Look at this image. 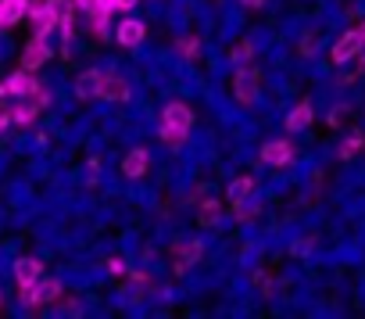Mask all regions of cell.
Wrapping results in <instances>:
<instances>
[{"mask_svg": "<svg viewBox=\"0 0 365 319\" xmlns=\"http://www.w3.org/2000/svg\"><path fill=\"white\" fill-rule=\"evenodd\" d=\"M258 212H262L258 205H247V201H237V219H240V223H255V219H258Z\"/></svg>", "mask_w": 365, "mask_h": 319, "instance_id": "obj_23", "label": "cell"}, {"mask_svg": "<svg viewBox=\"0 0 365 319\" xmlns=\"http://www.w3.org/2000/svg\"><path fill=\"white\" fill-rule=\"evenodd\" d=\"M358 29H361V36H365V19H361V26H358Z\"/></svg>", "mask_w": 365, "mask_h": 319, "instance_id": "obj_31", "label": "cell"}, {"mask_svg": "<svg viewBox=\"0 0 365 319\" xmlns=\"http://www.w3.org/2000/svg\"><path fill=\"white\" fill-rule=\"evenodd\" d=\"M29 101H33V104H36V108H40V111H43V108H47V104H51V90H47V86H43V83H40V86H36V90H33V93H29Z\"/></svg>", "mask_w": 365, "mask_h": 319, "instance_id": "obj_25", "label": "cell"}, {"mask_svg": "<svg viewBox=\"0 0 365 319\" xmlns=\"http://www.w3.org/2000/svg\"><path fill=\"white\" fill-rule=\"evenodd\" d=\"M143 36H147V26H143L140 19H122V22H118V29H115L118 47H140V44H143Z\"/></svg>", "mask_w": 365, "mask_h": 319, "instance_id": "obj_9", "label": "cell"}, {"mask_svg": "<svg viewBox=\"0 0 365 319\" xmlns=\"http://www.w3.org/2000/svg\"><path fill=\"white\" fill-rule=\"evenodd\" d=\"M108 15H111V8H101V11H90V33L93 36H108Z\"/></svg>", "mask_w": 365, "mask_h": 319, "instance_id": "obj_19", "label": "cell"}, {"mask_svg": "<svg viewBox=\"0 0 365 319\" xmlns=\"http://www.w3.org/2000/svg\"><path fill=\"white\" fill-rule=\"evenodd\" d=\"M43 276V262L40 258H19L15 262V280H19V287H29V283H36Z\"/></svg>", "mask_w": 365, "mask_h": 319, "instance_id": "obj_13", "label": "cell"}, {"mask_svg": "<svg viewBox=\"0 0 365 319\" xmlns=\"http://www.w3.org/2000/svg\"><path fill=\"white\" fill-rule=\"evenodd\" d=\"M147 166H150V154H147V147H133V151L122 158V176L140 180V176L147 173Z\"/></svg>", "mask_w": 365, "mask_h": 319, "instance_id": "obj_11", "label": "cell"}, {"mask_svg": "<svg viewBox=\"0 0 365 319\" xmlns=\"http://www.w3.org/2000/svg\"><path fill=\"white\" fill-rule=\"evenodd\" d=\"M226 194H230V201H233V205H237V201H247V198L255 194V180H251V176H237V180L230 183V191H226Z\"/></svg>", "mask_w": 365, "mask_h": 319, "instance_id": "obj_18", "label": "cell"}, {"mask_svg": "<svg viewBox=\"0 0 365 319\" xmlns=\"http://www.w3.org/2000/svg\"><path fill=\"white\" fill-rule=\"evenodd\" d=\"M108 273L122 276V273H125V262H122V258H108Z\"/></svg>", "mask_w": 365, "mask_h": 319, "instance_id": "obj_28", "label": "cell"}, {"mask_svg": "<svg viewBox=\"0 0 365 319\" xmlns=\"http://www.w3.org/2000/svg\"><path fill=\"white\" fill-rule=\"evenodd\" d=\"M111 8H115V11H133L136 0H111Z\"/></svg>", "mask_w": 365, "mask_h": 319, "instance_id": "obj_29", "label": "cell"}, {"mask_svg": "<svg viewBox=\"0 0 365 319\" xmlns=\"http://www.w3.org/2000/svg\"><path fill=\"white\" fill-rule=\"evenodd\" d=\"M172 251L179 255V262H175V273H187V265L201 258V244H190V240H179Z\"/></svg>", "mask_w": 365, "mask_h": 319, "instance_id": "obj_16", "label": "cell"}, {"mask_svg": "<svg viewBox=\"0 0 365 319\" xmlns=\"http://www.w3.org/2000/svg\"><path fill=\"white\" fill-rule=\"evenodd\" d=\"M11 122H15V118H11V108H8V104H0V133H4Z\"/></svg>", "mask_w": 365, "mask_h": 319, "instance_id": "obj_27", "label": "cell"}, {"mask_svg": "<svg viewBox=\"0 0 365 319\" xmlns=\"http://www.w3.org/2000/svg\"><path fill=\"white\" fill-rule=\"evenodd\" d=\"M29 22H33V33H40V36H51L58 29V15L51 11L47 0L43 4H29Z\"/></svg>", "mask_w": 365, "mask_h": 319, "instance_id": "obj_8", "label": "cell"}, {"mask_svg": "<svg viewBox=\"0 0 365 319\" xmlns=\"http://www.w3.org/2000/svg\"><path fill=\"white\" fill-rule=\"evenodd\" d=\"M0 301H4V298H0Z\"/></svg>", "mask_w": 365, "mask_h": 319, "instance_id": "obj_32", "label": "cell"}, {"mask_svg": "<svg viewBox=\"0 0 365 319\" xmlns=\"http://www.w3.org/2000/svg\"><path fill=\"white\" fill-rule=\"evenodd\" d=\"M76 8H83V11L90 15V11H101V8H111V0H76ZM111 11H115V8H111Z\"/></svg>", "mask_w": 365, "mask_h": 319, "instance_id": "obj_26", "label": "cell"}, {"mask_svg": "<svg viewBox=\"0 0 365 319\" xmlns=\"http://www.w3.org/2000/svg\"><path fill=\"white\" fill-rule=\"evenodd\" d=\"M175 54L187 58V61H194V58L201 54V44H197L194 36H182V40H175Z\"/></svg>", "mask_w": 365, "mask_h": 319, "instance_id": "obj_20", "label": "cell"}, {"mask_svg": "<svg viewBox=\"0 0 365 319\" xmlns=\"http://www.w3.org/2000/svg\"><path fill=\"white\" fill-rule=\"evenodd\" d=\"M51 44H47V36H40V33H33V40L26 44V51H22V69H29V72H36V69H43L47 61H51Z\"/></svg>", "mask_w": 365, "mask_h": 319, "instance_id": "obj_2", "label": "cell"}, {"mask_svg": "<svg viewBox=\"0 0 365 319\" xmlns=\"http://www.w3.org/2000/svg\"><path fill=\"white\" fill-rule=\"evenodd\" d=\"M361 147H365V140H361V136H347V140L340 143V162H351V158H354Z\"/></svg>", "mask_w": 365, "mask_h": 319, "instance_id": "obj_22", "label": "cell"}, {"mask_svg": "<svg viewBox=\"0 0 365 319\" xmlns=\"http://www.w3.org/2000/svg\"><path fill=\"white\" fill-rule=\"evenodd\" d=\"M161 140H165L168 147H182V143H187V133H179V129H165V126H161Z\"/></svg>", "mask_w": 365, "mask_h": 319, "instance_id": "obj_24", "label": "cell"}, {"mask_svg": "<svg viewBox=\"0 0 365 319\" xmlns=\"http://www.w3.org/2000/svg\"><path fill=\"white\" fill-rule=\"evenodd\" d=\"M36 115H40V108H36L29 97H19V104H11V118H15V126H33Z\"/></svg>", "mask_w": 365, "mask_h": 319, "instance_id": "obj_15", "label": "cell"}, {"mask_svg": "<svg viewBox=\"0 0 365 319\" xmlns=\"http://www.w3.org/2000/svg\"><path fill=\"white\" fill-rule=\"evenodd\" d=\"M312 118H315V111H312V104L308 101H301L290 115H287V122H283V129L287 133H301V129H308L312 126Z\"/></svg>", "mask_w": 365, "mask_h": 319, "instance_id": "obj_14", "label": "cell"}, {"mask_svg": "<svg viewBox=\"0 0 365 319\" xmlns=\"http://www.w3.org/2000/svg\"><path fill=\"white\" fill-rule=\"evenodd\" d=\"M161 126L165 129H179V133H190V126H194V111L187 108V104H165V111H161Z\"/></svg>", "mask_w": 365, "mask_h": 319, "instance_id": "obj_7", "label": "cell"}, {"mask_svg": "<svg viewBox=\"0 0 365 319\" xmlns=\"http://www.w3.org/2000/svg\"><path fill=\"white\" fill-rule=\"evenodd\" d=\"M361 47H365V36H361V29H347L336 44H333V51H329V58L336 61V65H344V61H351L354 54H361Z\"/></svg>", "mask_w": 365, "mask_h": 319, "instance_id": "obj_3", "label": "cell"}, {"mask_svg": "<svg viewBox=\"0 0 365 319\" xmlns=\"http://www.w3.org/2000/svg\"><path fill=\"white\" fill-rule=\"evenodd\" d=\"M29 4L33 0H0V29H11L22 19H29Z\"/></svg>", "mask_w": 365, "mask_h": 319, "instance_id": "obj_10", "label": "cell"}, {"mask_svg": "<svg viewBox=\"0 0 365 319\" xmlns=\"http://www.w3.org/2000/svg\"><path fill=\"white\" fill-rule=\"evenodd\" d=\"M219 216H222V205L219 201H205L201 205V226H215Z\"/></svg>", "mask_w": 365, "mask_h": 319, "instance_id": "obj_21", "label": "cell"}, {"mask_svg": "<svg viewBox=\"0 0 365 319\" xmlns=\"http://www.w3.org/2000/svg\"><path fill=\"white\" fill-rule=\"evenodd\" d=\"M76 93H79L83 101L101 97V72H83V76L76 79Z\"/></svg>", "mask_w": 365, "mask_h": 319, "instance_id": "obj_17", "label": "cell"}, {"mask_svg": "<svg viewBox=\"0 0 365 319\" xmlns=\"http://www.w3.org/2000/svg\"><path fill=\"white\" fill-rule=\"evenodd\" d=\"M262 162L265 166H272V169H283V166H290L294 162V143L290 140H269L265 147H262Z\"/></svg>", "mask_w": 365, "mask_h": 319, "instance_id": "obj_6", "label": "cell"}, {"mask_svg": "<svg viewBox=\"0 0 365 319\" xmlns=\"http://www.w3.org/2000/svg\"><path fill=\"white\" fill-rule=\"evenodd\" d=\"M58 298H61V283H58L54 276H40L36 283L19 287V301H22V305H29V308L51 305V301H58Z\"/></svg>", "mask_w": 365, "mask_h": 319, "instance_id": "obj_1", "label": "cell"}, {"mask_svg": "<svg viewBox=\"0 0 365 319\" xmlns=\"http://www.w3.org/2000/svg\"><path fill=\"white\" fill-rule=\"evenodd\" d=\"M101 97L111 101V104H125L133 97V86L122 76H115V72H101Z\"/></svg>", "mask_w": 365, "mask_h": 319, "instance_id": "obj_5", "label": "cell"}, {"mask_svg": "<svg viewBox=\"0 0 365 319\" xmlns=\"http://www.w3.org/2000/svg\"><path fill=\"white\" fill-rule=\"evenodd\" d=\"M240 4H247V8H262L265 0H240Z\"/></svg>", "mask_w": 365, "mask_h": 319, "instance_id": "obj_30", "label": "cell"}, {"mask_svg": "<svg viewBox=\"0 0 365 319\" xmlns=\"http://www.w3.org/2000/svg\"><path fill=\"white\" fill-rule=\"evenodd\" d=\"M233 90H237V101H240V104H255V97H258V79H255V72L240 69L237 79H233Z\"/></svg>", "mask_w": 365, "mask_h": 319, "instance_id": "obj_12", "label": "cell"}, {"mask_svg": "<svg viewBox=\"0 0 365 319\" xmlns=\"http://www.w3.org/2000/svg\"><path fill=\"white\" fill-rule=\"evenodd\" d=\"M36 86H40L36 76L29 69H22V72H15V76H8L4 83H0V101H4V97H29Z\"/></svg>", "mask_w": 365, "mask_h": 319, "instance_id": "obj_4", "label": "cell"}]
</instances>
